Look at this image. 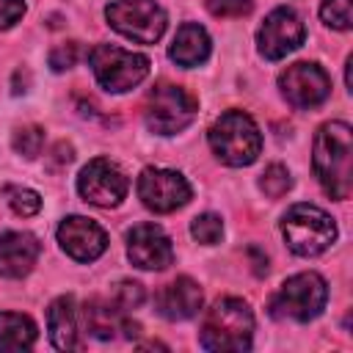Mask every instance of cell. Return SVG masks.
<instances>
[{
    "mask_svg": "<svg viewBox=\"0 0 353 353\" xmlns=\"http://www.w3.org/2000/svg\"><path fill=\"white\" fill-rule=\"evenodd\" d=\"M314 174L323 190L345 201L353 190V132L345 121H328L314 135V154H312Z\"/></svg>",
    "mask_w": 353,
    "mask_h": 353,
    "instance_id": "6da1fadb",
    "label": "cell"
},
{
    "mask_svg": "<svg viewBox=\"0 0 353 353\" xmlns=\"http://www.w3.org/2000/svg\"><path fill=\"white\" fill-rule=\"evenodd\" d=\"M254 336V314L251 306L240 298H221L212 303V309L204 314L201 323V347L207 350H248Z\"/></svg>",
    "mask_w": 353,
    "mask_h": 353,
    "instance_id": "7a4b0ae2",
    "label": "cell"
},
{
    "mask_svg": "<svg viewBox=\"0 0 353 353\" xmlns=\"http://www.w3.org/2000/svg\"><path fill=\"white\" fill-rule=\"evenodd\" d=\"M212 152L226 165H251L262 152V132L243 110H226L207 132Z\"/></svg>",
    "mask_w": 353,
    "mask_h": 353,
    "instance_id": "3957f363",
    "label": "cell"
},
{
    "mask_svg": "<svg viewBox=\"0 0 353 353\" xmlns=\"http://www.w3.org/2000/svg\"><path fill=\"white\" fill-rule=\"evenodd\" d=\"M284 240L298 256H317L336 240V223L314 204H292L281 221Z\"/></svg>",
    "mask_w": 353,
    "mask_h": 353,
    "instance_id": "277c9868",
    "label": "cell"
},
{
    "mask_svg": "<svg viewBox=\"0 0 353 353\" xmlns=\"http://www.w3.org/2000/svg\"><path fill=\"white\" fill-rule=\"evenodd\" d=\"M328 301V284L320 273H295L290 276L279 292L270 298V314L276 320H298V323H306V320H314L323 306Z\"/></svg>",
    "mask_w": 353,
    "mask_h": 353,
    "instance_id": "5b68a950",
    "label": "cell"
},
{
    "mask_svg": "<svg viewBox=\"0 0 353 353\" xmlns=\"http://www.w3.org/2000/svg\"><path fill=\"white\" fill-rule=\"evenodd\" d=\"M88 63H91L97 83L113 94L135 88L149 74V58L146 55L121 50L116 44H97L88 52Z\"/></svg>",
    "mask_w": 353,
    "mask_h": 353,
    "instance_id": "8992f818",
    "label": "cell"
},
{
    "mask_svg": "<svg viewBox=\"0 0 353 353\" xmlns=\"http://www.w3.org/2000/svg\"><path fill=\"white\" fill-rule=\"evenodd\" d=\"M196 99L174 83H157L149 97H146V108H143V119L146 127L157 135H174L182 132L193 119H196Z\"/></svg>",
    "mask_w": 353,
    "mask_h": 353,
    "instance_id": "52a82bcc",
    "label": "cell"
},
{
    "mask_svg": "<svg viewBox=\"0 0 353 353\" xmlns=\"http://www.w3.org/2000/svg\"><path fill=\"white\" fill-rule=\"evenodd\" d=\"M108 25L138 44H154L168 25L165 11L157 0H113L105 8Z\"/></svg>",
    "mask_w": 353,
    "mask_h": 353,
    "instance_id": "ba28073f",
    "label": "cell"
},
{
    "mask_svg": "<svg viewBox=\"0 0 353 353\" xmlns=\"http://www.w3.org/2000/svg\"><path fill=\"white\" fill-rule=\"evenodd\" d=\"M279 85H281L284 99L301 110L323 105L331 94V80H328L325 69L317 63H309V61H298V63L287 66L279 77Z\"/></svg>",
    "mask_w": 353,
    "mask_h": 353,
    "instance_id": "9c48e42d",
    "label": "cell"
},
{
    "mask_svg": "<svg viewBox=\"0 0 353 353\" xmlns=\"http://www.w3.org/2000/svg\"><path fill=\"white\" fill-rule=\"evenodd\" d=\"M127 176L119 171L116 163L105 160V157H97L91 160L80 176H77V193L88 201V204H97V207H116L121 204V199L127 196Z\"/></svg>",
    "mask_w": 353,
    "mask_h": 353,
    "instance_id": "30bf717a",
    "label": "cell"
},
{
    "mask_svg": "<svg viewBox=\"0 0 353 353\" xmlns=\"http://www.w3.org/2000/svg\"><path fill=\"white\" fill-rule=\"evenodd\" d=\"M138 196L152 212H174L190 201V185L176 171L143 168V174L138 176Z\"/></svg>",
    "mask_w": 353,
    "mask_h": 353,
    "instance_id": "8fae6325",
    "label": "cell"
},
{
    "mask_svg": "<svg viewBox=\"0 0 353 353\" xmlns=\"http://www.w3.org/2000/svg\"><path fill=\"white\" fill-rule=\"evenodd\" d=\"M303 36H306L303 22L292 8H273L256 33V44L268 61H279L292 50H298L303 44Z\"/></svg>",
    "mask_w": 353,
    "mask_h": 353,
    "instance_id": "7c38bea8",
    "label": "cell"
},
{
    "mask_svg": "<svg viewBox=\"0 0 353 353\" xmlns=\"http://www.w3.org/2000/svg\"><path fill=\"white\" fill-rule=\"evenodd\" d=\"M127 256L141 270H165L174 262V248L160 226L138 223L127 234Z\"/></svg>",
    "mask_w": 353,
    "mask_h": 353,
    "instance_id": "4fadbf2b",
    "label": "cell"
},
{
    "mask_svg": "<svg viewBox=\"0 0 353 353\" xmlns=\"http://www.w3.org/2000/svg\"><path fill=\"white\" fill-rule=\"evenodd\" d=\"M58 243L72 259L94 262L108 248V234L97 221L85 215H69L58 226Z\"/></svg>",
    "mask_w": 353,
    "mask_h": 353,
    "instance_id": "5bb4252c",
    "label": "cell"
},
{
    "mask_svg": "<svg viewBox=\"0 0 353 353\" xmlns=\"http://www.w3.org/2000/svg\"><path fill=\"white\" fill-rule=\"evenodd\" d=\"M201 301H204L201 287L190 276H176L171 284H165L157 292L154 306L157 314H163L165 320H188L201 309Z\"/></svg>",
    "mask_w": 353,
    "mask_h": 353,
    "instance_id": "9a60e30c",
    "label": "cell"
},
{
    "mask_svg": "<svg viewBox=\"0 0 353 353\" xmlns=\"http://www.w3.org/2000/svg\"><path fill=\"white\" fill-rule=\"evenodd\" d=\"M41 254V245L28 232H6L0 234V276L6 279H22L33 270L36 259Z\"/></svg>",
    "mask_w": 353,
    "mask_h": 353,
    "instance_id": "2e32d148",
    "label": "cell"
},
{
    "mask_svg": "<svg viewBox=\"0 0 353 353\" xmlns=\"http://www.w3.org/2000/svg\"><path fill=\"white\" fill-rule=\"evenodd\" d=\"M47 328L50 339L58 350H77L80 347V309L72 295H61L47 309Z\"/></svg>",
    "mask_w": 353,
    "mask_h": 353,
    "instance_id": "e0dca14e",
    "label": "cell"
},
{
    "mask_svg": "<svg viewBox=\"0 0 353 353\" xmlns=\"http://www.w3.org/2000/svg\"><path fill=\"white\" fill-rule=\"evenodd\" d=\"M171 61L179 63V66H199L210 58V36L201 25L196 22H185L179 25L174 41H171V50H168Z\"/></svg>",
    "mask_w": 353,
    "mask_h": 353,
    "instance_id": "ac0fdd59",
    "label": "cell"
},
{
    "mask_svg": "<svg viewBox=\"0 0 353 353\" xmlns=\"http://www.w3.org/2000/svg\"><path fill=\"white\" fill-rule=\"evenodd\" d=\"M83 320L91 336L97 339H113L116 331H124L127 312H121L113 301H88L83 309Z\"/></svg>",
    "mask_w": 353,
    "mask_h": 353,
    "instance_id": "d6986e66",
    "label": "cell"
},
{
    "mask_svg": "<svg viewBox=\"0 0 353 353\" xmlns=\"http://www.w3.org/2000/svg\"><path fill=\"white\" fill-rule=\"evenodd\" d=\"M36 342V323L17 312H0V350H28Z\"/></svg>",
    "mask_w": 353,
    "mask_h": 353,
    "instance_id": "ffe728a7",
    "label": "cell"
},
{
    "mask_svg": "<svg viewBox=\"0 0 353 353\" xmlns=\"http://www.w3.org/2000/svg\"><path fill=\"white\" fill-rule=\"evenodd\" d=\"M3 196H6L8 207H11L17 215H22V218H30V215H36V212L41 210V196H39L36 190H30V188L8 185V188H3Z\"/></svg>",
    "mask_w": 353,
    "mask_h": 353,
    "instance_id": "44dd1931",
    "label": "cell"
},
{
    "mask_svg": "<svg viewBox=\"0 0 353 353\" xmlns=\"http://www.w3.org/2000/svg\"><path fill=\"white\" fill-rule=\"evenodd\" d=\"M259 188H262V193H265L268 199H281V196L292 188V176H290V171H287L281 163H273V165H268V168L262 171Z\"/></svg>",
    "mask_w": 353,
    "mask_h": 353,
    "instance_id": "7402d4cb",
    "label": "cell"
},
{
    "mask_svg": "<svg viewBox=\"0 0 353 353\" xmlns=\"http://www.w3.org/2000/svg\"><path fill=\"white\" fill-rule=\"evenodd\" d=\"M320 17L325 25H331L336 30H347L353 25V3L350 0H323Z\"/></svg>",
    "mask_w": 353,
    "mask_h": 353,
    "instance_id": "603a6c76",
    "label": "cell"
},
{
    "mask_svg": "<svg viewBox=\"0 0 353 353\" xmlns=\"http://www.w3.org/2000/svg\"><path fill=\"white\" fill-rule=\"evenodd\" d=\"M41 146H44V130H41V127L25 124V127H19V130L14 132V149H17L22 157L33 160V157L41 152Z\"/></svg>",
    "mask_w": 353,
    "mask_h": 353,
    "instance_id": "cb8c5ba5",
    "label": "cell"
},
{
    "mask_svg": "<svg viewBox=\"0 0 353 353\" xmlns=\"http://www.w3.org/2000/svg\"><path fill=\"white\" fill-rule=\"evenodd\" d=\"M190 234H193L199 243L212 245V243L221 240V234H223V223H221L218 215L204 212V215H196V218H193V223H190Z\"/></svg>",
    "mask_w": 353,
    "mask_h": 353,
    "instance_id": "d4e9b609",
    "label": "cell"
},
{
    "mask_svg": "<svg viewBox=\"0 0 353 353\" xmlns=\"http://www.w3.org/2000/svg\"><path fill=\"white\" fill-rule=\"evenodd\" d=\"M143 287L141 284H135V281H121V284H116V290H113V303L121 309V312H130V309H138L141 303H143Z\"/></svg>",
    "mask_w": 353,
    "mask_h": 353,
    "instance_id": "484cf974",
    "label": "cell"
},
{
    "mask_svg": "<svg viewBox=\"0 0 353 353\" xmlns=\"http://www.w3.org/2000/svg\"><path fill=\"white\" fill-rule=\"evenodd\" d=\"M251 8L254 0H207V11L212 17H245Z\"/></svg>",
    "mask_w": 353,
    "mask_h": 353,
    "instance_id": "4316f807",
    "label": "cell"
},
{
    "mask_svg": "<svg viewBox=\"0 0 353 353\" xmlns=\"http://www.w3.org/2000/svg\"><path fill=\"white\" fill-rule=\"evenodd\" d=\"M77 61V41H66V44H58L52 52H50V66L55 72H63L69 66H74Z\"/></svg>",
    "mask_w": 353,
    "mask_h": 353,
    "instance_id": "83f0119b",
    "label": "cell"
},
{
    "mask_svg": "<svg viewBox=\"0 0 353 353\" xmlns=\"http://www.w3.org/2000/svg\"><path fill=\"white\" fill-rule=\"evenodd\" d=\"M25 14V3L22 0H0V28H11L14 22H19Z\"/></svg>",
    "mask_w": 353,
    "mask_h": 353,
    "instance_id": "f1b7e54d",
    "label": "cell"
},
{
    "mask_svg": "<svg viewBox=\"0 0 353 353\" xmlns=\"http://www.w3.org/2000/svg\"><path fill=\"white\" fill-rule=\"evenodd\" d=\"M52 157H55V168H63V165H69L72 163V157H74V152H72V146L69 143H55V149H52Z\"/></svg>",
    "mask_w": 353,
    "mask_h": 353,
    "instance_id": "f546056e",
    "label": "cell"
}]
</instances>
